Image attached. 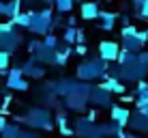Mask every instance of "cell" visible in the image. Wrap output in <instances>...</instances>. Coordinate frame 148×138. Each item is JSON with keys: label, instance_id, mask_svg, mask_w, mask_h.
Wrapping results in <instances>:
<instances>
[{"label": "cell", "instance_id": "1", "mask_svg": "<svg viewBox=\"0 0 148 138\" xmlns=\"http://www.w3.org/2000/svg\"><path fill=\"white\" fill-rule=\"evenodd\" d=\"M108 71H110V63H105L101 58H90L77 65V80H82V82L99 80V78H105Z\"/></svg>", "mask_w": 148, "mask_h": 138}, {"label": "cell", "instance_id": "2", "mask_svg": "<svg viewBox=\"0 0 148 138\" xmlns=\"http://www.w3.org/2000/svg\"><path fill=\"white\" fill-rule=\"evenodd\" d=\"M54 11L49 7L41 9V11H32V24H30V33L32 35H49L54 30Z\"/></svg>", "mask_w": 148, "mask_h": 138}, {"label": "cell", "instance_id": "3", "mask_svg": "<svg viewBox=\"0 0 148 138\" xmlns=\"http://www.w3.org/2000/svg\"><path fill=\"white\" fill-rule=\"evenodd\" d=\"M19 121H24L30 127H37V130H52L54 127V119L47 108H30L26 112V117Z\"/></svg>", "mask_w": 148, "mask_h": 138}, {"label": "cell", "instance_id": "4", "mask_svg": "<svg viewBox=\"0 0 148 138\" xmlns=\"http://www.w3.org/2000/svg\"><path fill=\"white\" fill-rule=\"evenodd\" d=\"M7 86L13 91H28V80L26 76H24V69L22 67H11V71H9L7 76Z\"/></svg>", "mask_w": 148, "mask_h": 138}, {"label": "cell", "instance_id": "5", "mask_svg": "<svg viewBox=\"0 0 148 138\" xmlns=\"http://www.w3.org/2000/svg\"><path fill=\"white\" fill-rule=\"evenodd\" d=\"M120 52H122V45H118L116 41H101L99 43V58L105 60V63L118 60Z\"/></svg>", "mask_w": 148, "mask_h": 138}, {"label": "cell", "instance_id": "6", "mask_svg": "<svg viewBox=\"0 0 148 138\" xmlns=\"http://www.w3.org/2000/svg\"><path fill=\"white\" fill-rule=\"evenodd\" d=\"M22 43V35L19 30H13V33H7L0 37V52H7V54H13L15 50L19 48Z\"/></svg>", "mask_w": 148, "mask_h": 138}, {"label": "cell", "instance_id": "7", "mask_svg": "<svg viewBox=\"0 0 148 138\" xmlns=\"http://www.w3.org/2000/svg\"><path fill=\"white\" fill-rule=\"evenodd\" d=\"M88 104H90V97L79 95V93H71L69 97H64V106L73 112H84L88 108Z\"/></svg>", "mask_w": 148, "mask_h": 138}, {"label": "cell", "instance_id": "8", "mask_svg": "<svg viewBox=\"0 0 148 138\" xmlns=\"http://www.w3.org/2000/svg\"><path fill=\"white\" fill-rule=\"evenodd\" d=\"M32 58L37 60V63H41V65H56V50L47 48V45H43V41H41L39 48L34 50Z\"/></svg>", "mask_w": 148, "mask_h": 138}, {"label": "cell", "instance_id": "9", "mask_svg": "<svg viewBox=\"0 0 148 138\" xmlns=\"http://www.w3.org/2000/svg\"><path fill=\"white\" fill-rule=\"evenodd\" d=\"M73 125H75V134L79 138H90L92 132H95V127H97V123L90 121L88 117H77V119L73 121Z\"/></svg>", "mask_w": 148, "mask_h": 138}, {"label": "cell", "instance_id": "10", "mask_svg": "<svg viewBox=\"0 0 148 138\" xmlns=\"http://www.w3.org/2000/svg\"><path fill=\"white\" fill-rule=\"evenodd\" d=\"M75 86H77V80L62 78V80H58V82L54 84V91H56V95H60L64 99V97H69L71 93H75Z\"/></svg>", "mask_w": 148, "mask_h": 138}, {"label": "cell", "instance_id": "11", "mask_svg": "<svg viewBox=\"0 0 148 138\" xmlns=\"http://www.w3.org/2000/svg\"><path fill=\"white\" fill-rule=\"evenodd\" d=\"M99 15H101V9H99V4L97 2H82V7H79V17L82 19H86V22H92V19H99Z\"/></svg>", "mask_w": 148, "mask_h": 138}, {"label": "cell", "instance_id": "12", "mask_svg": "<svg viewBox=\"0 0 148 138\" xmlns=\"http://www.w3.org/2000/svg\"><path fill=\"white\" fill-rule=\"evenodd\" d=\"M22 69H24V76H26V78H43V76H45L43 65L37 63V60H34L32 56H30L26 63L22 65Z\"/></svg>", "mask_w": 148, "mask_h": 138}, {"label": "cell", "instance_id": "13", "mask_svg": "<svg viewBox=\"0 0 148 138\" xmlns=\"http://www.w3.org/2000/svg\"><path fill=\"white\" fill-rule=\"evenodd\" d=\"M90 104L101 106V108H110V106H112V93L99 89V86H95V91L90 93Z\"/></svg>", "mask_w": 148, "mask_h": 138}, {"label": "cell", "instance_id": "14", "mask_svg": "<svg viewBox=\"0 0 148 138\" xmlns=\"http://www.w3.org/2000/svg\"><path fill=\"white\" fill-rule=\"evenodd\" d=\"M129 127H131L133 132H148V117H146V112L135 110L133 114H131Z\"/></svg>", "mask_w": 148, "mask_h": 138}, {"label": "cell", "instance_id": "15", "mask_svg": "<svg viewBox=\"0 0 148 138\" xmlns=\"http://www.w3.org/2000/svg\"><path fill=\"white\" fill-rule=\"evenodd\" d=\"M131 114H133V112H129V108H122V106H114V108H112V121L118 123L120 127L129 125Z\"/></svg>", "mask_w": 148, "mask_h": 138}, {"label": "cell", "instance_id": "16", "mask_svg": "<svg viewBox=\"0 0 148 138\" xmlns=\"http://www.w3.org/2000/svg\"><path fill=\"white\" fill-rule=\"evenodd\" d=\"M99 89L108 91V93H114V95H125V84L116 78H105V82H101Z\"/></svg>", "mask_w": 148, "mask_h": 138}, {"label": "cell", "instance_id": "17", "mask_svg": "<svg viewBox=\"0 0 148 138\" xmlns=\"http://www.w3.org/2000/svg\"><path fill=\"white\" fill-rule=\"evenodd\" d=\"M116 19H118V13H114V11H101V15H99V28L101 30H112L116 26Z\"/></svg>", "mask_w": 148, "mask_h": 138}, {"label": "cell", "instance_id": "18", "mask_svg": "<svg viewBox=\"0 0 148 138\" xmlns=\"http://www.w3.org/2000/svg\"><path fill=\"white\" fill-rule=\"evenodd\" d=\"M22 0H9V2H4V9H2V15L4 17H11L15 19L19 13H22Z\"/></svg>", "mask_w": 148, "mask_h": 138}, {"label": "cell", "instance_id": "19", "mask_svg": "<svg viewBox=\"0 0 148 138\" xmlns=\"http://www.w3.org/2000/svg\"><path fill=\"white\" fill-rule=\"evenodd\" d=\"M71 54H73V48H71V45H67V43L58 45V50H56V65H64Z\"/></svg>", "mask_w": 148, "mask_h": 138}, {"label": "cell", "instance_id": "20", "mask_svg": "<svg viewBox=\"0 0 148 138\" xmlns=\"http://www.w3.org/2000/svg\"><path fill=\"white\" fill-rule=\"evenodd\" d=\"M17 28H30V24H32V11H22L15 19H11Z\"/></svg>", "mask_w": 148, "mask_h": 138}, {"label": "cell", "instance_id": "21", "mask_svg": "<svg viewBox=\"0 0 148 138\" xmlns=\"http://www.w3.org/2000/svg\"><path fill=\"white\" fill-rule=\"evenodd\" d=\"M0 134H2V138H22V136H24V132H22V127H19V125L9 123L2 132H0Z\"/></svg>", "mask_w": 148, "mask_h": 138}, {"label": "cell", "instance_id": "22", "mask_svg": "<svg viewBox=\"0 0 148 138\" xmlns=\"http://www.w3.org/2000/svg\"><path fill=\"white\" fill-rule=\"evenodd\" d=\"M62 43H67V45H77V28H64V33H62Z\"/></svg>", "mask_w": 148, "mask_h": 138}, {"label": "cell", "instance_id": "23", "mask_svg": "<svg viewBox=\"0 0 148 138\" xmlns=\"http://www.w3.org/2000/svg\"><path fill=\"white\" fill-rule=\"evenodd\" d=\"M54 121H56V125L60 127V132H62L64 136H71V134H73V132L69 130V125H67V123H69V119H67L64 114H56V119H54Z\"/></svg>", "mask_w": 148, "mask_h": 138}, {"label": "cell", "instance_id": "24", "mask_svg": "<svg viewBox=\"0 0 148 138\" xmlns=\"http://www.w3.org/2000/svg\"><path fill=\"white\" fill-rule=\"evenodd\" d=\"M43 45H47V48H52V50H58L60 39L56 37L54 33H49V35H45V37H43Z\"/></svg>", "mask_w": 148, "mask_h": 138}, {"label": "cell", "instance_id": "25", "mask_svg": "<svg viewBox=\"0 0 148 138\" xmlns=\"http://www.w3.org/2000/svg\"><path fill=\"white\" fill-rule=\"evenodd\" d=\"M56 11L58 13H69L71 9H73V2H71V0H56Z\"/></svg>", "mask_w": 148, "mask_h": 138}, {"label": "cell", "instance_id": "26", "mask_svg": "<svg viewBox=\"0 0 148 138\" xmlns=\"http://www.w3.org/2000/svg\"><path fill=\"white\" fill-rule=\"evenodd\" d=\"M9 60H11V54H7V52H0V74H7L9 76Z\"/></svg>", "mask_w": 148, "mask_h": 138}, {"label": "cell", "instance_id": "27", "mask_svg": "<svg viewBox=\"0 0 148 138\" xmlns=\"http://www.w3.org/2000/svg\"><path fill=\"white\" fill-rule=\"evenodd\" d=\"M135 108L137 110H148V91L146 93H142V95H137V99H135Z\"/></svg>", "mask_w": 148, "mask_h": 138}, {"label": "cell", "instance_id": "28", "mask_svg": "<svg viewBox=\"0 0 148 138\" xmlns=\"http://www.w3.org/2000/svg\"><path fill=\"white\" fill-rule=\"evenodd\" d=\"M137 30L133 24H129V26H122V30H120V35H122V39H131V37H137Z\"/></svg>", "mask_w": 148, "mask_h": 138}, {"label": "cell", "instance_id": "29", "mask_svg": "<svg viewBox=\"0 0 148 138\" xmlns=\"http://www.w3.org/2000/svg\"><path fill=\"white\" fill-rule=\"evenodd\" d=\"M13 30H15V24L11 19H9V22H0V37L7 35V33H13Z\"/></svg>", "mask_w": 148, "mask_h": 138}, {"label": "cell", "instance_id": "30", "mask_svg": "<svg viewBox=\"0 0 148 138\" xmlns=\"http://www.w3.org/2000/svg\"><path fill=\"white\" fill-rule=\"evenodd\" d=\"M144 4H146V0H131V9L135 11V17H140V13H142V9H144Z\"/></svg>", "mask_w": 148, "mask_h": 138}, {"label": "cell", "instance_id": "31", "mask_svg": "<svg viewBox=\"0 0 148 138\" xmlns=\"http://www.w3.org/2000/svg\"><path fill=\"white\" fill-rule=\"evenodd\" d=\"M137 60H140V65H142V67H144V69L148 71V50H146V52L142 50V52L137 54Z\"/></svg>", "mask_w": 148, "mask_h": 138}, {"label": "cell", "instance_id": "32", "mask_svg": "<svg viewBox=\"0 0 148 138\" xmlns=\"http://www.w3.org/2000/svg\"><path fill=\"white\" fill-rule=\"evenodd\" d=\"M73 54H77V56H86V54H88V48H86L84 43H79V45H73Z\"/></svg>", "mask_w": 148, "mask_h": 138}, {"label": "cell", "instance_id": "33", "mask_svg": "<svg viewBox=\"0 0 148 138\" xmlns=\"http://www.w3.org/2000/svg\"><path fill=\"white\" fill-rule=\"evenodd\" d=\"M146 91H148V82H146V80H142V82H137V86H135V93H137V95L146 93Z\"/></svg>", "mask_w": 148, "mask_h": 138}, {"label": "cell", "instance_id": "34", "mask_svg": "<svg viewBox=\"0 0 148 138\" xmlns=\"http://www.w3.org/2000/svg\"><path fill=\"white\" fill-rule=\"evenodd\" d=\"M90 138H108V136H105V132H103V125H97Z\"/></svg>", "mask_w": 148, "mask_h": 138}, {"label": "cell", "instance_id": "35", "mask_svg": "<svg viewBox=\"0 0 148 138\" xmlns=\"http://www.w3.org/2000/svg\"><path fill=\"white\" fill-rule=\"evenodd\" d=\"M140 19H148V0H146L144 9H142V13H140Z\"/></svg>", "mask_w": 148, "mask_h": 138}, {"label": "cell", "instance_id": "36", "mask_svg": "<svg viewBox=\"0 0 148 138\" xmlns=\"http://www.w3.org/2000/svg\"><path fill=\"white\" fill-rule=\"evenodd\" d=\"M22 2H43V4H56V0H22Z\"/></svg>", "mask_w": 148, "mask_h": 138}, {"label": "cell", "instance_id": "37", "mask_svg": "<svg viewBox=\"0 0 148 138\" xmlns=\"http://www.w3.org/2000/svg\"><path fill=\"white\" fill-rule=\"evenodd\" d=\"M9 125V121H7V117H4V114H0V132H2L4 130V127H7Z\"/></svg>", "mask_w": 148, "mask_h": 138}, {"label": "cell", "instance_id": "38", "mask_svg": "<svg viewBox=\"0 0 148 138\" xmlns=\"http://www.w3.org/2000/svg\"><path fill=\"white\" fill-rule=\"evenodd\" d=\"M79 43H84V30L82 28H77V45Z\"/></svg>", "mask_w": 148, "mask_h": 138}, {"label": "cell", "instance_id": "39", "mask_svg": "<svg viewBox=\"0 0 148 138\" xmlns=\"http://www.w3.org/2000/svg\"><path fill=\"white\" fill-rule=\"evenodd\" d=\"M22 138H39L37 134H34V132H24V136Z\"/></svg>", "mask_w": 148, "mask_h": 138}, {"label": "cell", "instance_id": "40", "mask_svg": "<svg viewBox=\"0 0 148 138\" xmlns=\"http://www.w3.org/2000/svg\"><path fill=\"white\" fill-rule=\"evenodd\" d=\"M88 119H90V121H97V110H90V114H88Z\"/></svg>", "mask_w": 148, "mask_h": 138}, {"label": "cell", "instance_id": "41", "mask_svg": "<svg viewBox=\"0 0 148 138\" xmlns=\"http://www.w3.org/2000/svg\"><path fill=\"white\" fill-rule=\"evenodd\" d=\"M127 138H140V136H135V134H131V136H127Z\"/></svg>", "mask_w": 148, "mask_h": 138}, {"label": "cell", "instance_id": "42", "mask_svg": "<svg viewBox=\"0 0 148 138\" xmlns=\"http://www.w3.org/2000/svg\"><path fill=\"white\" fill-rule=\"evenodd\" d=\"M144 112H146V117H148V110H144Z\"/></svg>", "mask_w": 148, "mask_h": 138}, {"label": "cell", "instance_id": "43", "mask_svg": "<svg viewBox=\"0 0 148 138\" xmlns=\"http://www.w3.org/2000/svg\"><path fill=\"white\" fill-rule=\"evenodd\" d=\"M71 2H77V0H71Z\"/></svg>", "mask_w": 148, "mask_h": 138}, {"label": "cell", "instance_id": "44", "mask_svg": "<svg viewBox=\"0 0 148 138\" xmlns=\"http://www.w3.org/2000/svg\"><path fill=\"white\" fill-rule=\"evenodd\" d=\"M146 35H148V30H146Z\"/></svg>", "mask_w": 148, "mask_h": 138}, {"label": "cell", "instance_id": "45", "mask_svg": "<svg viewBox=\"0 0 148 138\" xmlns=\"http://www.w3.org/2000/svg\"><path fill=\"white\" fill-rule=\"evenodd\" d=\"M0 110H2V108H0Z\"/></svg>", "mask_w": 148, "mask_h": 138}]
</instances>
